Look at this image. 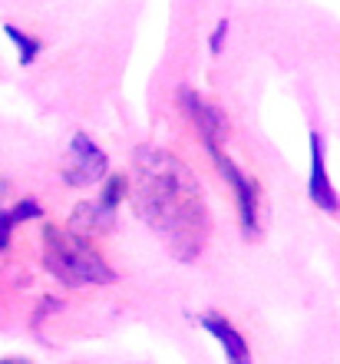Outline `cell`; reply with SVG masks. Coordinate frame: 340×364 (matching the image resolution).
Returning <instances> with one entry per match:
<instances>
[{
    "mask_svg": "<svg viewBox=\"0 0 340 364\" xmlns=\"http://www.w3.org/2000/svg\"><path fill=\"white\" fill-rule=\"evenodd\" d=\"M136 212L159 232L182 262H192L205 249L208 209L199 179L165 149H136Z\"/></svg>",
    "mask_w": 340,
    "mask_h": 364,
    "instance_id": "6da1fadb",
    "label": "cell"
},
{
    "mask_svg": "<svg viewBox=\"0 0 340 364\" xmlns=\"http://www.w3.org/2000/svg\"><path fill=\"white\" fill-rule=\"evenodd\" d=\"M182 103H185L189 116L195 119V126H199L202 139H205V146H208V156L215 159L218 173L225 176V182H231V186H235L238 215H241V232L251 239V235L258 232V182L248 179V176L225 156V149H221L225 119H221V113H218L215 106H208L205 100H202L199 93H192V90H185V93H182Z\"/></svg>",
    "mask_w": 340,
    "mask_h": 364,
    "instance_id": "7a4b0ae2",
    "label": "cell"
},
{
    "mask_svg": "<svg viewBox=\"0 0 340 364\" xmlns=\"http://www.w3.org/2000/svg\"><path fill=\"white\" fill-rule=\"evenodd\" d=\"M43 262L63 285L73 288L109 285L116 278V272L106 265V259L93 242L73 229H60V225L43 229Z\"/></svg>",
    "mask_w": 340,
    "mask_h": 364,
    "instance_id": "3957f363",
    "label": "cell"
},
{
    "mask_svg": "<svg viewBox=\"0 0 340 364\" xmlns=\"http://www.w3.org/2000/svg\"><path fill=\"white\" fill-rule=\"evenodd\" d=\"M106 153L99 146L89 139V136L76 133L73 143H70V159H67V169H63V179L70 186H93L106 176Z\"/></svg>",
    "mask_w": 340,
    "mask_h": 364,
    "instance_id": "277c9868",
    "label": "cell"
},
{
    "mask_svg": "<svg viewBox=\"0 0 340 364\" xmlns=\"http://www.w3.org/2000/svg\"><path fill=\"white\" fill-rule=\"evenodd\" d=\"M307 196L317 209L340 212V196L327 179V163H324V136L314 129L311 133V176H307Z\"/></svg>",
    "mask_w": 340,
    "mask_h": 364,
    "instance_id": "5b68a950",
    "label": "cell"
},
{
    "mask_svg": "<svg viewBox=\"0 0 340 364\" xmlns=\"http://www.w3.org/2000/svg\"><path fill=\"white\" fill-rule=\"evenodd\" d=\"M126 189H129V182H126V176H109L103 186V196H99V202H89V205H83V209L76 212V222H89V229H103V225H109L116 215V205L123 202Z\"/></svg>",
    "mask_w": 340,
    "mask_h": 364,
    "instance_id": "8992f818",
    "label": "cell"
},
{
    "mask_svg": "<svg viewBox=\"0 0 340 364\" xmlns=\"http://www.w3.org/2000/svg\"><path fill=\"white\" fill-rule=\"evenodd\" d=\"M199 321H202V328H205L208 335L221 345L228 364H251V348H248L245 335H241V331H238L228 318H221V315H202Z\"/></svg>",
    "mask_w": 340,
    "mask_h": 364,
    "instance_id": "52a82bcc",
    "label": "cell"
},
{
    "mask_svg": "<svg viewBox=\"0 0 340 364\" xmlns=\"http://www.w3.org/2000/svg\"><path fill=\"white\" fill-rule=\"evenodd\" d=\"M4 33H7V37L13 40V47H17L20 67H33V63H37V57L43 53V40L30 37V33H23V30L13 27V23H4Z\"/></svg>",
    "mask_w": 340,
    "mask_h": 364,
    "instance_id": "ba28073f",
    "label": "cell"
},
{
    "mask_svg": "<svg viewBox=\"0 0 340 364\" xmlns=\"http://www.w3.org/2000/svg\"><path fill=\"white\" fill-rule=\"evenodd\" d=\"M13 215H10V209H0V252L10 245V232H13Z\"/></svg>",
    "mask_w": 340,
    "mask_h": 364,
    "instance_id": "9c48e42d",
    "label": "cell"
},
{
    "mask_svg": "<svg viewBox=\"0 0 340 364\" xmlns=\"http://www.w3.org/2000/svg\"><path fill=\"white\" fill-rule=\"evenodd\" d=\"M225 33H228V20H218V27H215V33H212V53H221V40H225Z\"/></svg>",
    "mask_w": 340,
    "mask_h": 364,
    "instance_id": "30bf717a",
    "label": "cell"
},
{
    "mask_svg": "<svg viewBox=\"0 0 340 364\" xmlns=\"http://www.w3.org/2000/svg\"><path fill=\"white\" fill-rule=\"evenodd\" d=\"M0 364H30V361H23V358H7V361H0Z\"/></svg>",
    "mask_w": 340,
    "mask_h": 364,
    "instance_id": "8fae6325",
    "label": "cell"
}]
</instances>
